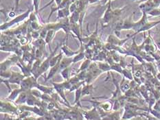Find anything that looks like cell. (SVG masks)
<instances>
[{
	"label": "cell",
	"instance_id": "6da1fadb",
	"mask_svg": "<svg viewBox=\"0 0 160 120\" xmlns=\"http://www.w3.org/2000/svg\"><path fill=\"white\" fill-rule=\"evenodd\" d=\"M54 1L56 2V3H57V4L58 6L62 2V0H54Z\"/></svg>",
	"mask_w": 160,
	"mask_h": 120
},
{
	"label": "cell",
	"instance_id": "7a4b0ae2",
	"mask_svg": "<svg viewBox=\"0 0 160 120\" xmlns=\"http://www.w3.org/2000/svg\"><path fill=\"white\" fill-rule=\"evenodd\" d=\"M89 3H94L98 1V0H89Z\"/></svg>",
	"mask_w": 160,
	"mask_h": 120
}]
</instances>
